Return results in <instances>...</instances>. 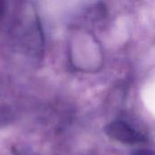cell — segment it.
<instances>
[{"label":"cell","instance_id":"obj_2","mask_svg":"<svg viewBox=\"0 0 155 155\" xmlns=\"http://www.w3.org/2000/svg\"><path fill=\"white\" fill-rule=\"evenodd\" d=\"M133 155H155V152L148 149H141L134 152Z\"/></svg>","mask_w":155,"mask_h":155},{"label":"cell","instance_id":"obj_1","mask_svg":"<svg viewBox=\"0 0 155 155\" xmlns=\"http://www.w3.org/2000/svg\"><path fill=\"white\" fill-rule=\"evenodd\" d=\"M107 134L123 143L136 144L147 141L146 135L134 127L132 124L124 120H115L106 127Z\"/></svg>","mask_w":155,"mask_h":155}]
</instances>
